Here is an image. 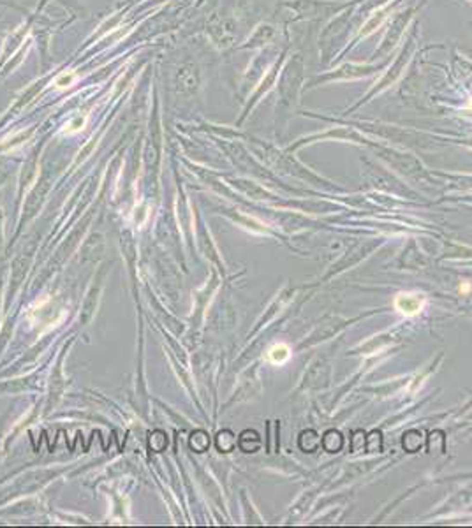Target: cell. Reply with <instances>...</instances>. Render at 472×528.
Returning a JSON list of instances; mask_svg holds the SVG:
<instances>
[{"mask_svg": "<svg viewBox=\"0 0 472 528\" xmlns=\"http://www.w3.org/2000/svg\"><path fill=\"white\" fill-rule=\"evenodd\" d=\"M395 310L405 317H414L423 312L426 307V298L418 292H400L395 298Z\"/></svg>", "mask_w": 472, "mask_h": 528, "instance_id": "6da1fadb", "label": "cell"}, {"mask_svg": "<svg viewBox=\"0 0 472 528\" xmlns=\"http://www.w3.org/2000/svg\"><path fill=\"white\" fill-rule=\"evenodd\" d=\"M291 358V347L286 344H277L268 350V359L275 364H284Z\"/></svg>", "mask_w": 472, "mask_h": 528, "instance_id": "7a4b0ae2", "label": "cell"}, {"mask_svg": "<svg viewBox=\"0 0 472 528\" xmlns=\"http://www.w3.org/2000/svg\"><path fill=\"white\" fill-rule=\"evenodd\" d=\"M73 79H74V76H73V74H69V76L65 74V76H62L60 79H56V85H58V87H67V85H71V81H73Z\"/></svg>", "mask_w": 472, "mask_h": 528, "instance_id": "277c9868", "label": "cell"}, {"mask_svg": "<svg viewBox=\"0 0 472 528\" xmlns=\"http://www.w3.org/2000/svg\"><path fill=\"white\" fill-rule=\"evenodd\" d=\"M471 108H472V101H471Z\"/></svg>", "mask_w": 472, "mask_h": 528, "instance_id": "8992f818", "label": "cell"}, {"mask_svg": "<svg viewBox=\"0 0 472 528\" xmlns=\"http://www.w3.org/2000/svg\"><path fill=\"white\" fill-rule=\"evenodd\" d=\"M386 16H388V14H386V9H381L379 13H375V16H372V18L365 23V27L361 30V36H370L375 28L381 27V23L386 19Z\"/></svg>", "mask_w": 472, "mask_h": 528, "instance_id": "3957f363", "label": "cell"}, {"mask_svg": "<svg viewBox=\"0 0 472 528\" xmlns=\"http://www.w3.org/2000/svg\"><path fill=\"white\" fill-rule=\"evenodd\" d=\"M469 291H471V284H467V282H465L463 285H460V292H462V294H467Z\"/></svg>", "mask_w": 472, "mask_h": 528, "instance_id": "5b68a950", "label": "cell"}]
</instances>
